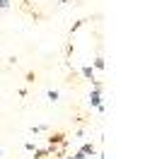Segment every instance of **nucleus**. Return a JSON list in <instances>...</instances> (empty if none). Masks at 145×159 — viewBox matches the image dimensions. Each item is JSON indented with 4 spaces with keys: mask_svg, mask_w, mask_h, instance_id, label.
Wrapping results in <instances>:
<instances>
[{
    "mask_svg": "<svg viewBox=\"0 0 145 159\" xmlns=\"http://www.w3.org/2000/svg\"><path fill=\"white\" fill-rule=\"evenodd\" d=\"M58 97H60V94H58L56 89H48V92H46V99H48V101H58Z\"/></svg>",
    "mask_w": 145,
    "mask_h": 159,
    "instance_id": "nucleus-7",
    "label": "nucleus"
},
{
    "mask_svg": "<svg viewBox=\"0 0 145 159\" xmlns=\"http://www.w3.org/2000/svg\"><path fill=\"white\" fill-rule=\"evenodd\" d=\"M80 152L85 154V157H97L99 152H97V145H92V142H85L82 147H80Z\"/></svg>",
    "mask_w": 145,
    "mask_h": 159,
    "instance_id": "nucleus-3",
    "label": "nucleus"
},
{
    "mask_svg": "<svg viewBox=\"0 0 145 159\" xmlns=\"http://www.w3.org/2000/svg\"><path fill=\"white\" fill-rule=\"evenodd\" d=\"M65 140H68V135L60 133V130H58V133H51V135H48V147H56V145L65 142Z\"/></svg>",
    "mask_w": 145,
    "mask_h": 159,
    "instance_id": "nucleus-2",
    "label": "nucleus"
},
{
    "mask_svg": "<svg viewBox=\"0 0 145 159\" xmlns=\"http://www.w3.org/2000/svg\"><path fill=\"white\" fill-rule=\"evenodd\" d=\"M82 77L94 80V68H92V65H85V68H82Z\"/></svg>",
    "mask_w": 145,
    "mask_h": 159,
    "instance_id": "nucleus-5",
    "label": "nucleus"
},
{
    "mask_svg": "<svg viewBox=\"0 0 145 159\" xmlns=\"http://www.w3.org/2000/svg\"><path fill=\"white\" fill-rule=\"evenodd\" d=\"M0 154H2V149H0Z\"/></svg>",
    "mask_w": 145,
    "mask_h": 159,
    "instance_id": "nucleus-9",
    "label": "nucleus"
},
{
    "mask_svg": "<svg viewBox=\"0 0 145 159\" xmlns=\"http://www.w3.org/2000/svg\"><path fill=\"white\" fill-rule=\"evenodd\" d=\"M92 68H94V70H104V68H106L104 58H102V56H97V58H94V65H92Z\"/></svg>",
    "mask_w": 145,
    "mask_h": 159,
    "instance_id": "nucleus-6",
    "label": "nucleus"
},
{
    "mask_svg": "<svg viewBox=\"0 0 145 159\" xmlns=\"http://www.w3.org/2000/svg\"><path fill=\"white\" fill-rule=\"evenodd\" d=\"M102 104V82H97L94 80V84H92V94H89V106H99Z\"/></svg>",
    "mask_w": 145,
    "mask_h": 159,
    "instance_id": "nucleus-1",
    "label": "nucleus"
},
{
    "mask_svg": "<svg viewBox=\"0 0 145 159\" xmlns=\"http://www.w3.org/2000/svg\"><path fill=\"white\" fill-rule=\"evenodd\" d=\"M24 149H27V152H34V149H36V142H31V140L24 142Z\"/></svg>",
    "mask_w": 145,
    "mask_h": 159,
    "instance_id": "nucleus-8",
    "label": "nucleus"
},
{
    "mask_svg": "<svg viewBox=\"0 0 145 159\" xmlns=\"http://www.w3.org/2000/svg\"><path fill=\"white\" fill-rule=\"evenodd\" d=\"M51 152H53V147H41V149H34V159H44V157H51Z\"/></svg>",
    "mask_w": 145,
    "mask_h": 159,
    "instance_id": "nucleus-4",
    "label": "nucleus"
}]
</instances>
